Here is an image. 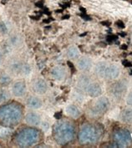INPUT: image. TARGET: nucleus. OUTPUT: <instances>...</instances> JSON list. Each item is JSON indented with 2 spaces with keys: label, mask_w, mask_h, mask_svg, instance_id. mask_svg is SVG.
Returning a JSON list of instances; mask_svg holds the SVG:
<instances>
[{
  "label": "nucleus",
  "mask_w": 132,
  "mask_h": 148,
  "mask_svg": "<svg viewBox=\"0 0 132 148\" xmlns=\"http://www.w3.org/2000/svg\"><path fill=\"white\" fill-rule=\"evenodd\" d=\"M7 31H8V29H7V26H6L5 23L0 22V32L3 34H5Z\"/></svg>",
  "instance_id": "27"
},
{
  "label": "nucleus",
  "mask_w": 132,
  "mask_h": 148,
  "mask_svg": "<svg viewBox=\"0 0 132 148\" xmlns=\"http://www.w3.org/2000/svg\"><path fill=\"white\" fill-rule=\"evenodd\" d=\"M65 113L68 116H70L72 119H78L81 115V112L78 108V106L74 104H70L66 106Z\"/></svg>",
  "instance_id": "15"
},
{
  "label": "nucleus",
  "mask_w": 132,
  "mask_h": 148,
  "mask_svg": "<svg viewBox=\"0 0 132 148\" xmlns=\"http://www.w3.org/2000/svg\"><path fill=\"white\" fill-rule=\"evenodd\" d=\"M30 18H33V19H35V20H39L40 17H39V16H37V17L36 16H30Z\"/></svg>",
  "instance_id": "37"
},
{
  "label": "nucleus",
  "mask_w": 132,
  "mask_h": 148,
  "mask_svg": "<svg viewBox=\"0 0 132 148\" xmlns=\"http://www.w3.org/2000/svg\"><path fill=\"white\" fill-rule=\"evenodd\" d=\"M131 3H132V1H131Z\"/></svg>",
  "instance_id": "43"
},
{
  "label": "nucleus",
  "mask_w": 132,
  "mask_h": 148,
  "mask_svg": "<svg viewBox=\"0 0 132 148\" xmlns=\"http://www.w3.org/2000/svg\"><path fill=\"white\" fill-rule=\"evenodd\" d=\"M125 103L128 106H131L132 107V90H131L129 93L126 95L125 97Z\"/></svg>",
  "instance_id": "25"
},
{
  "label": "nucleus",
  "mask_w": 132,
  "mask_h": 148,
  "mask_svg": "<svg viewBox=\"0 0 132 148\" xmlns=\"http://www.w3.org/2000/svg\"><path fill=\"white\" fill-rule=\"evenodd\" d=\"M12 70L23 75H28L31 72L30 66L27 64H15L12 66Z\"/></svg>",
  "instance_id": "19"
},
{
  "label": "nucleus",
  "mask_w": 132,
  "mask_h": 148,
  "mask_svg": "<svg viewBox=\"0 0 132 148\" xmlns=\"http://www.w3.org/2000/svg\"><path fill=\"white\" fill-rule=\"evenodd\" d=\"M107 64H108V63L105 62V61H101V62L97 63L94 68V74L98 77L104 79V75H105V71Z\"/></svg>",
  "instance_id": "20"
},
{
  "label": "nucleus",
  "mask_w": 132,
  "mask_h": 148,
  "mask_svg": "<svg viewBox=\"0 0 132 148\" xmlns=\"http://www.w3.org/2000/svg\"><path fill=\"white\" fill-rule=\"evenodd\" d=\"M113 39H116V36L110 35V36H108V37H107V40H109V41H112Z\"/></svg>",
  "instance_id": "34"
},
{
  "label": "nucleus",
  "mask_w": 132,
  "mask_h": 148,
  "mask_svg": "<svg viewBox=\"0 0 132 148\" xmlns=\"http://www.w3.org/2000/svg\"><path fill=\"white\" fill-rule=\"evenodd\" d=\"M10 99V94L8 90L4 88H0V104L5 103Z\"/></svg>",
  "instance_id": "22"
},
{
  "label": "nucleus",
  "mask_w": 132,
  "mask_h": 148,
  "mask_svg": "<svg viewBox=\"0 0 132 148\" xmlns=\"http://www.w3.org/2000/svg\"><path fill=\"white\" fill-rule=\"evenodd\" d=\"M11 134V130L9 127L3 126V128L0 129V138H6Z\"/></svg>",
  "instance_id": "24"
},
{
  "label": "nucleus",
  "mask_w": 132,
  "mask_h": 148,
  "mask_svg": "<svg viewBox=\"0 0 132 148\" xmlns=\"http://www.w3.org/2000/svg\"><path fill=\"white\" fill-rule=\"evenodd\" d=\"M75 136V125L68 121H60L53 126V136L56 143L64 146L74 140Z\"/></svg>",
  "instance_id": "2"
},
{
  "label": "nucleus",
  "mask_w": 132,
  "mask_h": 148,
  "mask_svg": "<svg viewBox=\"0 0 132 148\" xmlns=\"http://www.w3.org/2000/svg\"><path fill=\"white\" fill-rule=\"evenodd\" d=\"M22 106L17 103H8L0 107V124L6 127H14L23 118Z\"/></svg>",
  "instance_id": "1"
},
{
  "label": "nucleus",
  "mask_w": 132,
  "mask_h": 148,
  "mask_svg": "<svg viewBox=\"0 0 132 148\" xmlns=\"http://www.w3.org/2000/svg\"><path fill=\"white\" fill-rule=\"evenodd\" d=\"M10 43L12 44V45H18V44L19 43V39H18V37L16 36V35L11 37V39H10Z\"/></svg>",
  "instance_id": "26"
},
{
  "label": "nucleus",
  "mask_w": 132,
  "mask_h": 148,
  "mask_svg": "<svg viewBox=\"0 0 132 148\" xmlns=\"http://www.w3.org/2000/svg\"><path fill=\"white\" fill-rule=\"evenodd\" d=\"M76 66L78 70L81 72L88 71L92 67V60L88 56H82L77 60Z\"/></svg>",
  "instance_id": "12"
},
{
  "label": "nucleus",
  "mask_w": 132,
  "mask_h": 148,
  "mask_svg": "<svg viewBox=\"0 0 132 148\" xmlns=\"http://www.w3.org/2000/svg\"><path fill=\"white\" fill-rule=\"evenodd\" d=\"M102 24H104V25H106V26H109V24H110V23L109 22H102Z\"/></svg>",
  "instance_id": "38"
},
{
  "label": "nucleus",
  "mask_w": 132,
  "mask_h": 148,
  "mask_svg": "<svg viewBox=\"0 0 132 148\" xmlns=\"http://www.w3.org/2000/svg\"><path fill=\"white\" fill-rule=\"evenodd\" d=\"M110 102L106 96H99L94 105L89 109L88 114L90 117H98L108 111Z\"/></svg>",
  "instance_id": "5"
},
{
  "label": "nucleus",
  "mask_w": 132,
  "mask_h": 148,
  "mask_svg": "<svg viewBox=\"0 0 132 148\" xmlns=\"http://www.w3.org/2000/svg\"><path fill=\"white\" fill-rule=\"evenodd\" d=\"M3 56L0 53V65L3 64Z\"/></svg>",
  "instance_id": "35"
},
{
  "label": "nucleus",
  "mask_w": 132,
  "mask_h": 148,
  "mask_svg": "<svg viewBox=\"0 0 132 148\" xmlns=\"http://www.w3.org/2000/svg\"><path fill=\"white\" fill-rule=\"evenodd\" d=\"M50 74H51V76L58 81H61L66 77V70H64V68H63L62 66L53 67L50 70Z\"/></svg>",
  "instance_id": "14"
},
{
  "label": "nucleus",
  "mask_w": 132,
  "mask_h": 148,
  "mask_svg": "<svg viewBox=\"0 0 132 148\" xmlns=\"http://www.w3.org/2000/svg\"><path fill=\"white\" fill-rule=\"evenodd\" d=\"M123 64H124V66H126V67H132L131 63L129 62V61H127V60H124V61H123Z\"/></svg>",
  "instance_id": "31"
},
{
  "label": "nucleus",
  "mask_w": 132,
  "mask_h": 148,
  "mask_svg": "<svg viewBox=\"0 0 132 148\" xmlns=\"http://www.w3.org/2000/svg\"><path fill=\"white\" fill-rule=\"evenodd\" d=\"M10 82H11V77L8 75V74L1 72V74H0V86H8L10 84Z\"/></svg>",
  "instance_id": "23"
},
{
  "label": "nucleus",
  "mask_w": 132,
  "mask_h": 148,
  "mask_svg": "<svg viewBox=\"0 0 132 148\" xmlns=\"http://www.w3.org/2000/svg\"><path fill=\"white\" fill-rule=\"evenodd\" d=\"M24 121L28 125L31 126H38L41 124V116L36 112H29L24 117Z\"/></svg>",
  "instance_id": "13"
},
{
  "label": "nucleus",
  "mask_w": 132,
  "mask_h": 148,
  "mask_svg": "<svg viewBox=\"0 0 132 148\" xmlns=\"http://www.w3.org/2000/svg\"><path fill=\"white\" fill-rule=\"evenodd\" d=\"M131 75H132V70H131Z\"/></svg>",
  "instance_id": "41"
},
{
  "label": "nucleus",
  "mask_w": 132,
  "mask_h": 148,
  "mask_svg": "<svg viewBox=\"0 0 132 148\" xmlns=\"http://www.w3.org/2000/svg\"><path fill=\"white\" fill-rule=\"evenodd\" d=\"M120 69L116 64H109L106 66V69L105 71L104 79H109V80H115L120 77Z\"/></svg>",
  "instance_id": "8"
},
{
  "label": "nucleus",
  "mask_w": 132,
  "mask_h": 148,
  "mask_svg": "<svg viewBox=\"0 0 132 148\" xmlns=\"http://www.w3.org/2000/svg\"><path fill=\"white\" fill-rule=\"evenodd\" d=\"M116 26L118 28H120V29H124V23L121 21V20H119L116 22Z\"/></svg>",
  "instance_id": "28"
},
{
  "label": "nucleus",
  "mask_w": 132,
  "mask_h": 148,
  "mask_svg": "<svg viewBox=\"0 0 132 148\" xmlns=\"http://www.w3.org/2000/svg\"><path fill=\"white\" fill-rule=\"evenodd\" d=\"M11 92L15 97H23L27 92L26 83L23 80H18L14 82L11 88Z\"/></svg>",
  "instance_id": "9"
},
{
  "label": "nucleus",
  "mask_w": 132,
  "mask_h": 148,
  "mask_svg": "<svg viewBox=\"0 0 132 148\" xmlns=\"http://www.w3.org/2000/svg\"><path fill=\"white\" fill-rule=\"evenodd\" d=\"M0 74H1V71H0Z\"/></svg>",
  "instance_id": "42"
},
{
  "label": "nucleus",
  "mask_w": 132,
  "mask_h": 148,
  "mask_svg": "<svg viewBox=\"0 0 132 148\" xmlns=\"http://www.w3.org/2000/svg\"><path fill=\"white\" fill-rule=\"evenodd\" d=\"M51 20H54V18H53V19H52V18H47V19H44V23H49Z\"/></svg>",
  "instance_id": "36"
},
{
  "label": "nucleus",
  "mask_w": 132,
  "mask_h": 148,
  "mask_svg": "<svg viewBox=\"0 0 132 148\" xmlns=\"http://www.w3.org/2000/svg\"><path fill=\"white\" fill-rule=\"evenodd\" d=\"M127 90V82L122 79V80H118L112 84L109 88V93L111 94L112 96L116 98H120Z\"/></svg>",
  "instance_id": "7"
},
{
  "label": "nucleus",
  "mask_w": 132,
  "mask_h": 148,
  "mask_svg": "<svg viewBox=\"0 0 132 148\" xmlns=\"http://www.w3.org/2000/svg\"><path fill=\"white\" fill-rule=\"evenodd\" d=\"M121 49H127V45H122V48H121Z\"/></svg>",
  "instance_id": "40"
},
{
  "label": "nucleus",
  "mask_w": 132,
  "mask_h": 148,
  "mask_svg": "<svg viewBox=\"0 0 132 148\" xmlns=\"http://www.w3.org/2000/svg\"><path fill=\"white\" fill-rule=\"evenodd\" d=\"M80 16L83 18H85V20H90V18L89 17V16L87 15L86 14H80Z\"/></svg>",
  "instance_id": "32"
},
{
  "label": "nucleus",
  "mask_w": 132,
  "mask_h": 148,
  "mask_svg": "<svg viewBox=\"0 0 132 148\" xmlns=\"http://www.w3.org/2000/svg\"><path fill=\"white\" fill-rule=\"evenodd\" d=\"M41 139L40 131L34 127H25L14 136V143L19 147H31L37 145Z\"/></svg>",
  "instance_id": "4"
},
{
  "label": "nucleus",
  "mask_w": 132,
  "mask_h": 148,
  "mask_svg": "<svg viewBox=\"0 0 132 148\" xmlns=\"http://www.w3.org/2000/svg\"><path fill=\"white\" fill-rule=\"evenodd\" d=\"M62 116V114H61V112H57V113H55V117L56 120H60V118Z\"/></svg>",
  "instance_id": "30"
},
{
  "label": "nucleus",
  "mask_w": 132,
  "mask_h": 148,
  "mask_svg": "<svg viewBox=\"0 0 132 148\" xmlns=\"http://www.w3.org/2000/svg\"><path fill=\"white\" fill-rule=\"evenodd\" d=\"M102 87L98 82H90L85 90L86 94L91 98H98L102 94Z\"/></svg>",
  "instance_id": "11"
},
{
  "label": "nucleus",
  "mask_w": 132,
  "mask_h": 148,
  "mask_svg": "<svg viewBox=\"0 0 132 148\" xmlns=\"http://www.w3.org/2000/svg\"><path fill=\"white\" fill-rule=\"evenodd\" d=\"M113 142L117 147H126L132 143L131 133L126 129H119L113 132Z\"/></svg>",
  "instance_id": "6"
},
{
  "label": "nucleus",
  "mask_w": 132,
  "mask_h": 148,
  "mask_svg": "<svg viewBox=\"0 0 132 148\" xmlns=\"http://www.w3.org/2000/svg\"><path fill=\"white\" fill-rule=\"evenodd\" d=\"M67 64H68V65H69V67H70V69L72 70H75V66H74V64H72V63L70 62V61H68L67 62Z\"/></svg>",
  "instance_id": "33"
},
{
  "label": "nucleus",
  "mask_w": 132,
  "mask_h": 148,
  "mask_svg": "<svg viewBox=\"0 0 132 148\" xmlns=\"http://www.w3.org/2000/svg\"><path fill=\"white\" fill-rule=\"evenodd\" d=\"M35 5L38 7V8H44V1L43 0H41L40 2H38V3H35Z\"/></svg>",
  "instance_id": "29"
},
{
  "label": "nucleus",
  "mask_w": 132,
  "mask_h": 148,
  "mask_svg": "<svg viewBox=\"0 0 132 148\" xmlns=\"http://www.w3.org/2000/svg\"><path fill=\"white\" fill-rule=\"evenodd\" d=\"M48 84L43 79L38 78L34 79L32 83V89L36 94L44 95L48 91Z\"/></svg>",
  "instance_id": "10"
},
{
  "label": "nucleus",
  "mask_w": 132,
  "mask_h": 148,
  "mask_svg": "<svg viewBox=\"0 0 132 148\" xmlns=\"http://www.w3.org/2000/svg\"><path fill=\"white\" fill-rule=\"evenodd\" d=\"M103 134L102 127L94 124H85L78 133L79 143L82 146H93L99 142Z\"/></svg>",
  "instance_id": "3"
},
{
  "label": "nucleus",
  "mask_w": 132,
  "mask_h": 148,
  "mask_svg": "<svg viewBox=\"0 0 132 148\" xmlns=\"http://www.w3.org/2000/svg\"><path fill=\"white\" fill-rule=\"evenodd\" d=\"M120 121L125 124L132 123V107H125L120 113Z\"/></svg>",
  "instance_id": "18"
},
{
  "label": "nucleus",
  "mask_w": 132,
  "mask_h": 148,
  "mask_svg": "<svg viewBox=\"0 0 132 148\" xmlns=\"http://www.w3.org/2000/svg\"><path fill=\"white\" fill-rule=\"evenodd\" d=\"M66 55H67V57L70 60H76L79 56V50L76 46L71 45L67 49Z\"/></svg>",
  "instance_id": "21"
},
{
  "label": "nucleus",
  "mask_w": 132,
  "mask_h": 148,
  "mask_svg": "<svg viewBox=\"0 0 132 148\" xmlns=\"http://www.w3.org/2000/svg\"><path fill=\"white\" fill-rule=\"evenodd\" d=\"M43 103L41 99L37 96H29L27 100V106L32 110H38L41 108Z\"/></svg>",
  "instance_id": "17"
},
{
  "label": "nucleus",
  "mask_w": 132,
  "mask_h": 148,
  "mask_svg": "<svg viewBox=\"0 0 132 148\" xmlns=\"http://www.w3.org/2000/svg\"><path fill=\"white\" fill-rule=\"evenodd\" d=\"M90 83V78L87 75H80L77 79L76 86L79 90H85V91L87 86Z\"/></svg>",
  "instance_id": "16"
},
{
  "label": "nucleus",
  "mask_w": 132,
  "mask_h": 148,
  "mask_svg": "<svg viewBox=\"0 0 132 148\" xmlns=\"http://www.w3.org/2000/svg\"><path fill=\"white\" fill-rule=\"evenodd\" d=\"M70 18V15H64L62 17V19L63 20H64V19H67V18Z\"/></svg>",
  "instance_id": "39"
}]
</instances>
